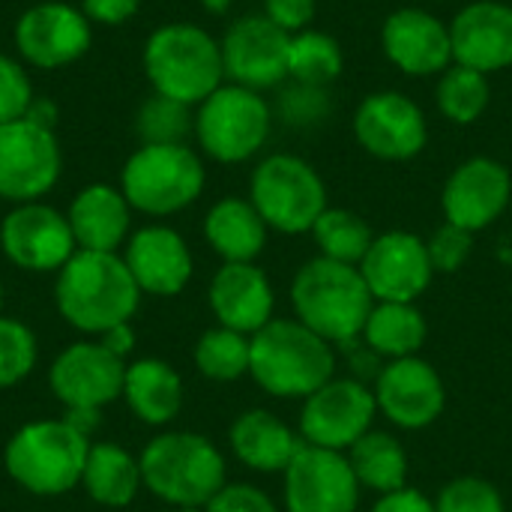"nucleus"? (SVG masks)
Segmentation results:
<instances>
[{"instance_id": "nucleus-33", "label": "nucleus", "mask_w": 512, "mask_h": 512, "mask_svg": "<svg viewBox=\"0 0 512 512\" xmlns=\"http://www.w3.org/2000/svg\"><path fill=\"white\" fill-rule=\"evenodd\" d=\"M309 234L324 258L354 264V267L366 258V252L375 240L369 222L363 216H357L354 210H342V207H327Z\"/></svg>"}, {"instance_id": "nucleus-49", "label": "nucleus", "mask_w": 512, "mask_h": 512, "mask_svg": "<svg viewBox=\"0 0 512 512\" xmlns=\"http://www.w3.org/2000/svg\"><path fill=\"white\" fill-rule=\"evenodd\" d=\"M0 309H3V285H0Z\"/></svg>"}, {"instance_id": "nucleus-14", "label": "nucleus", "mask_w": 512, "mask_h": 512, "mask_svg": "<svg viewBox=\"0 0 512 512\" xmlns=\"http://www.w3.org/2000/svg\"><path fill=\"white\" fill-rule=\"evenodd\" d=\"M354 138L375 159L408 162L423 153L429 141V123L411 96L399 90H378L357 105Z\"/></svg>"}, {"instance_id": "nucleus-42", "label": "nucleus", "mask_w": 512, "mask_h": 512, "mask_svg": "<svg viewBox=\"0 0 512 512\" xmlns=\"http://www.w3.org/2000/svg\"><path fill=\"white\" fill-rule=\"evenodd\" d=\"M204 512H279L273 498L252 483H225Z\"/></svg>"}, {"instance_id": "nucleus-16", "label": "nucleus", "mask_w": 512, "mask_h": 512, "mask_svg": "<svg viewBox=\"0 0 512 512\" xmlns=\"http://www.w3.org/2000/svg\"><path fill=\"white\" fill-rule=\"evenodd\" d=\"M222 63L231 84L267 90L288 78L291 33L276 27L267 15H243L222 36Z\"/></svg>"}, {"instance_id": "nucleus-11", "label": "nucleus", "mask_w": 512, "mask_h": 512, "mask_svg": "<svg viewBox=\"0 0 512 512\" xmlns=\"http://www.w3.org/2000/svg\"><path fill=\"white\" fill-rule=\"evenodd\" d=\"M126 360L114 357L99 339L66 345L48 366V387L63 411H102L123 399Z\"/></svg>"}, {"instance_id": "nucleus-41", "label": "nucleus", "mask_w": 512, "mask_h": 512, "mask_svg": "<svg viewBox=\"0 0 512 512\" xmlns=\"http://www.w3.org/2000/svg\"><path fill=\"white\" fill-rule=\"evenodd\" d=\"M33 102V87L18 60L0 54V123L21 120Z\"/></svg>"}, {"instance_id": "nucleus-17", "label": "nucleus", "mask_w": 512, "mask_h": 512, "mask_svg": "<svg viewBox=\"0 0 512 512\" xmlns=\"http://www.w3.org/2000/svg\"><path fill=\"white\" fill-rule=\"evenodd\" d=\"M357 267L375 303H414L435 276L426 240L411 231L378 234Z\"/></svg>"}, {"instance_id": "nucleus-36", "label": "nucleus", "mask_w": 512, "mask_h": 512, "mask_svg": "<svg viewBox=\"0 0 512 512\" xmlns=\"http://www.w3.org/2000/svg\"><path fill=\"white\" fill-rule=\"evenodd\" d=\"M192 105L168 99L162 93H153L141 108L135 129L144 144H183L189 132H195V117L189 111Z\"/></svg>"}, {"instance_id": "nucleus-26", "label": "nucleus", "mask_w": 512, "mask_h": 512, "mask_svg": "<svg viewBox=\"0 0 512 512\" xmlns=\"http://www.w3.org/2000/svg\"><path fill=\"white\" fill-rule=\"evenodd\" d=\"M228 444L234 459L249 471L282 474L303 447V438L276 414L264 408H249L231 423Z\"/></svg>"}, {"instance_id": "nucleus-6", "label": "nucleus", "mask_w": 512, "mask_h": 512, "mask_svg": "<svg viewBox=\"0 0 512 512\" xmlns=\"http://www.w3.org/2000/svg\"><path fill=\"white\" fill-rule=\"evenodd\" d=\"M144 72L153 93L201 105L225 81L222 45L195 24H165L153 30L144 45Z\"/></svg>"}, {"instance_id": "nucleus-9", "label": "nucleus", "mask_w": 512, "mask_h": 512, "mask_svg": "<svg viewBox=\"0 0 512 512\" xmlns=\"http://www.w3.org/2000/svg\"><path fill=\"white\" fill-rule=\"evenodd\" d=\"M270 129L273 108L258 90L240 84H222L198 105L195 114V138L201 150L222 165L252 159L267 144Z\"/></svg>"}, {"instance_id": "nucleus-43", "label": "nucleus", "mask_w": 512, "mask_h": 512, "mask_svg": "<svg viewBox=\"0 0 512 512\" xmlns=\"http://www.w3.org/2000/svg\"><path fill=\"white\" fill-rule=\"evenodd\" d=\"M315 12H318V0H264V15L291 36L309 30Z\"/></svg>"}, {"instance_id": "nucleus-50", "label": "nucleus", "mask_w": 512, "mask_h": 512, "mask_svg": "<svg viewBox=\"0 0 512 512\" xmlns=\"http://www.w3.org/2000/svg\"><path fill=\"white\" fill-rule=\"evenodd\" d=\"M171 512H204V510H171Z\"/></svg>"}, {"instance_id": "nucleus-13", "label": "nucleus", "mask_w": 512, "mask_h": 512, "mask_svg": "<svg viewBox=\"0 0 512 512\" xmlns=\"http://www.w3.org/2000/svg\"><path fill=\"white\" fill-rule=\"evenodd\" d=\"M285 512H357L360 483L345 453L303 444L282 471Z\"/></svg>"}, {"instance_id": "nucleus-35", "label": "nucleus", "mask_w": 512, "mask_h": 512, "mask_svg": "<svg viewBox=\"0 0 512 512\" xmlns=\"http://www.w3.org/2000/svg\"><path fill=\"white\" fill-rule=\"evenodd\" d=\"M249 351H252L249 336L228 330V327H210L195 342L192 360H195V369L207 381L231 384L249 375Z\"/></svg>"}, {"instance_id": "nucleus-38", "label": "nucleus", "mask_w": 512, "mask_h": 512, "mask_svg": "<svg viewBox=\"0 0 512 512\" xmlns=\"http://www.w3.org/2000/svg\"><path fill=\"white\" fill-rule=\"evenodd\" d=\"M435 512H507V507L495 483L483 477H456L438 492Z\"/></svg>"}, {"instance_id": "nucleus-47", "label": "nucleus", "mask_w": 512, "mask_h": 512, "mask_svg": "<svg viewBox=\"0 0 512 512\" xmlns=\"http://www.w3.org/2000/svg\"><path fill=\"white\" fill-rule=\"evenodd\" d=\"M24 117L33 120V123H39V126H45V129H54V123H57V108H54V102H39V99H33Z\"/></svg>"}, {"instance_id": "nucleus-34", "label": "nucleus", "mask_w": 512, "mask_h": 512, "mask_svg": "<svg viewBox=\"0 0 512 512\" xmlns=\"http://www.w3.org/2000/svg\"><path fill=\"white\" fill-rule=\"evenodd\" d=\"M438 108L450 123L459 126H471L477 123L489 102H492V87H489V75L468 69L462 63H453L450 69L441 72L438 90H435Z\"/></svg>"}, {"instance_id": "nucleus-39", "label": "nucleus", "mask_w": 512, "mask_h": 512, "mask_svg": "<svg viewBox=\"0 0 512 512\" xmlns=\"http://www.w3.org/2000/svg\"><path fill=\"white\" fill-rule=\"evenodd\" d=\"M279 114L291 126H315L330 114V96L327 87H309V84H291L282 90Z\"/></svg>"}, {"instance_id": "nucleus-48", "label": "nucleus", "mask_w": 512, "mask_h": 512, "mask_svg": "<svg viewBox=\"0 0 512 512\" xmlns=\"http://www.w3.org/2000/svg\"><path fill=\"white\" fill-rule=\"evenodd\" d=\"M231 3H234V0H201V6H204L207 12H213V15L228 12V9H231Z\"/></svg>"}, {"instance_id": "nucleus-27", "label": "nucleus", "mask_w": 512, "mask_h": 512, "mask_svg": "<svg viewBox=\"0 0 512 512\" xmlns=\"http://www.w3.org/2000/svg\"><path fill=\"white\" fill-rule=\"evenodd\" d=\"M123 402L144 426L162 429L183 411V378L159 357H141L126 363Z\"/></svg>"}, {"instance_id": "nucleus-45", "label": "nucleus", "mask_w": 512, "mask_h": 512, "mask_svg": "<svg viewBox=\"0 0 512 512\" xmlns=\"http://www.w3.org/2000/svg\"><path fill=\"white\" fill-rule=\"evenodd\" d=\"M372 512H435V501H429L423 492L417 489H399V492H390V495H381L375 501Z\"/></svg>"}, {"instance_id": "nucleus-44", "label": "nucleus", "mask_w": 512, "mask_h": 512, "mask_svg": "<svg viewBox=\"0 0 512 512\" xmlns=\"http://www.w3.org/2000/svg\"><path fill=\"white\" fill-rule=\"evenodd\" d=\"M138 6H141V0H81V12L90 21H99L108 27L129 21L138 12Z\"/></svg>"}, {"instance_id": "nucleus-32", "label": "nucleus", "mask_w": 512, "mask_h": 512, "mask_svg": "<svg viewBox=\"0 0 512 512\" xmlns=\"http://www.w3.org/2000/svg\"><path fill=\"white\" fill-rule=\"evenodd\" d=\"M345 69L342 45L321 30H300L291 36L288 51V78L309 87H327L333 84Z\"/></svg>"}, {"instance_id": "nucleus-28", "label": "nucleus", "mask_w": 512, "mask_h": 512, "mask_svg": "<svg viewBox=\"0 0 512 512\" xmlns=\"http://www.w3.org/2000/svg\"><path fill=\"white\" fill-rule=\"evenodd\" d=\"M267 231L249 198H222L204 216V240L222 264H255L267 246Z\"/></svg>"}, {"instance_id": "nucleus-1", "label": "nucleus", "mask_w": 512, "mask_h": 512, "mask_svg": "<svg viewBox=\"0 0 512 512\" xmlns=\"http://www.w3.org/2000/svg\"><path fill=\"white\" fill-rule=\"evenodd\" d=\"M54 306L72 330L96 339L117 324H132L141 306V288L123 255L78 249L57 270Z\"/></svg>"}, {"instance_id": "nucleus-31", "label": "nucleus", "mask_w": 512, "mask_h": 512, "mask_svg": "<svg viewBox=\"0 0 512 512\" xmlns=\"http://www.w3.org/2000/svg\"><path fill=\"white\" fill-rule=\"evenodd\" d=\"M345 456L360 489H369L378 498L408 486V453L390 432H366Z\"/></svg>"}, {"instance_id": "nucleus-10", "label": "nucleus", "mask_w": 512, "mask_h": 512, "mask_svg": "<svg viewBox=\"0 0 512 512\" xmlns=\"http://www.w3.org/2000/svg\"><path fill=\"white\" fill-rule=\"evenodd\" d=\"M375 414V393L363 381L333 375L321 390L303 399L300 438L321 450L348 453L366 432H372Z\"/></svg>"}, {"instance_id": "nucleus-37", "label": "nucleus", "mask_w": 512, "mask_h": 512, "mask_svg": "<svg viewBox=\"0 0 512 512\" xmlns=\"http://www.w3.org/2000/svg\"><path fill=\"white\" fill-rule=\"evenodd\" d=\"M39 363L36 333L9 315H0V390H9L33 375Z\"/></svg>"}, {"instance_id": "nucleus-24", "label": "nucleus", "mask_w": 512, "mask_h": 512, "mask_svg": "<svg viewBox=\"0 0 512 512\" xmlns=\"http://www.w3.org/2000/svg\"><path fill=\"white\" fill-rule=\"evenodd\" d=\"M210 312L219 327L255 336L273 321V285L258 264H222L207 288Z\"/></svg>"}, {"instance_id": "nucleus-7", "label": "nucleus", "mask_w": 512, "mask_h": 512, "mask_svg": "<svg viewBox=\"0 0 512 512\" xmlns=\"http://www.w3.org/2000/svg\"><path fill=\"white\" fill-rule=\"evenodd\" d=\"M204 180V165L186 144H141L123 165L120 192L132 210L162 219L192 207Z\"/></svg>"}, {"instance_id": "nucleus-25", "label": "nucleus", "mask_w": 512, "mask_h": 512, "mask_svg": "<svg viewBox=\"0 0 512 512\" xmlns=\"http://www.w3.org/2000/svg\"><path fill=\"white\" fill-rule=\"evenodd\" d=\"M69 228L75 246L84 252H117L129 240L132 207L111 183L84 186L69 204Z\"/></svg>"}, {"instance_id": "nucleus-5", "label": "nucleus", "mask_w": 512, "mask_h": 512, "mask_svg": "<svg viewBox=\"0 0 512 512\" xmlns=\"http://www.w3.org/2000/svg\"><path fill=\"white\" fill-rule=\"evenodd\" d=\"M90 438L60 420H33L15 429L3 447L9 480L33 498H60L81 486Z\"/></svg>"}, {"instance_id": "nucleus-8", "label": "nucleus", "mask_w": 512, "mask_h": 512, "mask_svg": "<svg viewBox=\"0 0 512 512\" xmlns=\"http://www.w3.org/2000/svg\"><path fill=\"white\" fill-rule=\"evenodd\" d=\"M249 201L267 228L279 234H309L327 210V186L306 159L273 153L255 165Z\"/></svg>"}, {"instance_id": "nucleus-22", "label": "nucleus", "mask_w": 512, "mask_h": 512, "mask_svg": "<svg viewBox=\"0 0 512 512\" xmlns=\"http://www.w3.org/2000/svg\"><path fill=\"white\" fill-rule=\"evenodd\" d=\"M123 261L141 294L150 297H177L195 270L189 243L168 225H144L129 234Z\"/></svg>"}, {"instance_id": "nucleus-19", "label": "nucleus", "mask_w": 512, "mask_h": 512, "mask_svg": "<svg viewBox=\"0 0 512 512\" xmlns=\"http://www.w3.org/2000/svg\"><path fill=\"white\" fill-rule=\"evenodd\" d=\"M90 18L60 0L30 6L15 24V45L21 57L39 69H60L75 63L90 48Z\"/></svg>"}, {"instance_id": "nucleus-29", "label": "nucleus", "mask_w": 512, "mask_h": 512, "mask_svg": "<svg viewBox=\"0 0 512 512\" xmlns=\"http://www.w3.org/2000/svg\"><path fill=\"white\" fill-rule=\"evenodd\" d=\"M81 489L93 504L108 507V510H123L144 489L141 465L126 447L111 444V441H96L90 444V453H87Z\"/></svg>"}, {"instance_id": "nucleus-18", "label": "nucleus", "mask_w": 512, "mask_h": 512, "mask_svg": "<svg viewBox=\"0 0 512 512\" xmlns=\"http://www.w3.org/2000/svg\"><path fill=\"white\" fill-rule=\"evenodd\" d=\"M378 411L405 432H420L432 426L447 405V390L432 363L423 357L390 360L375 381Z\"/></svg>"}, {"instance_id": "nucleus-12", "label": "nucleus", "mask_w": 512, "mask_h": 512, "mask_svg": "<svg viewBox=\"0 0 512 512\" xmlns=\"http://www.w3.org/2000/svg\"><path fill=\"white\" fill-rule=\"evenodd\" d=\"M60 180V144L54 129L27 117L0 123V198L12 204L39 201Z\"/></svg>"}, {"instance_id": "nucleus-40", "label": "nucleus", "mask_w": 512, "mask_h": 512, "mask_svg": "<svg viewBox=\"0 0 512 512\" xmlns=\"http://www.w3.org/2000/svg\"><path fill=\"white\" fill-rule=\"evenodd\" d=\"M426 249H429V261H432L435 273H456L459 267H465V261L474 252V234L459 225L444 222L426 240Z\"/></svg>"}, {"instance_id": "nucleus-30", "label": "nucleus", "mask_w": 512, "mask_h": 512, "mask_svg": "<svg viewBox=\"0 0 512 512\" xmlns=\"http://www.w3.org/2000/svg\"><path fill=\"white\" fill-rule=\"evenodd\" d=\"M426 336V318L414 303H375L363 327L366 345L387 360L420 357Z\"/></svg>"}, {"instance_id": "nucleus-23", "label": "nucleus", "mask_w": 512, "mask_h": 512, "mask_svg": "<svg viewBox=\"0 0 512 512\" xmlns=\"http://www.w3.org/2000/svg\"><path fill=\"white\" fill-rule=\"evenodd\" d=\"M453 63L483 75L512 66V6L501 0H477L450 21Z\"/></svg>"}, {"instance_id": "nucleus-3", "label": "nucleus", "mask_w": 512, "mask_h": 512, "mask_svg": "<svg viewBox=\"0 0 512 512\" xmlns=\"http://www.w3.org/2000/svg\"><path fill=\"white\" fill-rule=\"evenodd\" d=\"M144 489L174 510H204L228 483L225 456L198 432H162L138 456Z\"/></svg>"}, {"instance_id": "nucleus-15", "label": "nucleus", "mask_w": 512, "mask_h": 512, "mask_svg": "<svg viewBox=\"0 0 512 512\" xmlns=\"http://www.w3.org/2000/svg\"><path fill=\"white\" fill-rule=\"evenodd\" d=\"M0 249L9 264L27 273H57L78 252L66 213L42 201L15 204L3 216Z\"/></svg>"}, {"instance_id": "nucleus-20", "label": "nucleus", "mask_w": 512, "mask_h": 512, "mask_svg": "<svg viewBox=\"0 0 512 512\" xmlns=\"http://www.w3.org/2000/svg\"><path fill=\"white\" fill-rule=\"evenodd\" d=\"M512 198V177L507 165L489 156L465 159L444 183L441 207L450 225L471 234L489 228L507 210Z\"/></svg>"}, {"instance_id": "nucleus-2", "label": "nucleus", "mask_w": 512, "mask_h": 512, "mask_svg": "<svg viewBox=\"0 0 512 512\" xmlns=\"http://www.w3.org/2000/svg\"><path fill=\"white\" fill-rule=\"evenodd\" d=\"M249 345V375L273 399H306L336 375L333 345L297 318H273Z\"/></svg>"}, {"instance_id": "nucleus-4", "label": "nucleus", "mask_w": 512, "mask_h": 512, "mask_svg": "<svg viewBox=\"0 0 512 512\" xmlns=\"http://www.w3.org/2000/svg\"><path fill=\"white\" fill-rule=\"evenodd\" d=\"M291 306L300 324L330 345H345L363 336L375 297L369 294L360 267L318 255L294 273Z\"/></svg>"}, {"instance_id": "nucleus-46", "label": "nucleus", "mask_w": 512, "mask_h": 512, "mask_svg": "<svg viewBox=\"0 0 512 512\" xmlns=\"http://www.w3.org/2000/svg\"><path fill=\"white\" fill-rule=\"evenodd\" d=\"M114 357H120V360H126L132 351H135V330H132V324H117V327H111V330H105L102 336H96Z\"/></svg>"}, {"instance_id": "nucleus-21", "label": "nucleus", "mask_w": 512, "mask_h": 512, "mask_svg": "<svg viewBox=\"0 0 512 512\" xmlns=\"http://www.w3.org/2000/svg\"><path fill=\"white\" fill-rule=\"evenodd\" d=\"M381 48L396 69L414 78L441 75L453 66L450 24L417 6H405L387 15L381 27Z\"/></svg>"}]
</instances>
